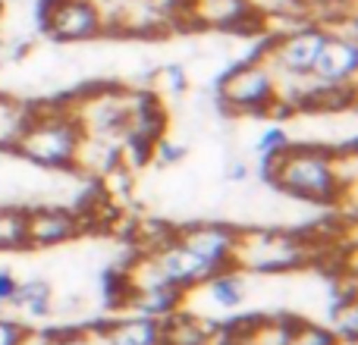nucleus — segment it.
Returning a JSON list of instances; mask_svg holds the SVG:
<instances>
[{
    "label": "nucleus",
    "instance_id": "1",
    "mask_svg": "<svg viewBox=\"0 0 358 345\" xmlns=\"http://www.w3.org/2000/svg\"><path fill=\"white\" fill-rule=\"evenodd\" d=\"M264 176L277 185L283 195L299 198L305 204H340L343 185L334 163V151L321 145H286L277 157L264 167Z\"/></svg>",
    "mask_w": 358,
    "mask_h": 345
},
{
    "label": "nucleus",
    "instance_id": "2",
    "mask_svg": "<svg viewBox=\"0 0 358 345\" xmlns=\"http://www.w3.org/2000/svg\"><path fill=\"white\" fill-rule=\"evenodd\" d=\"M82 142H85V129L73 110H35L25 113L13 148L35 167L66 170L79 163Z\"/></svg>",
    "mask_w": 358,
    "mask_h": 345
},
{
    "label": "nucleus",
    "instance_id": "3",
    "mask_svg": "<svg viewBox=\"0 0 358 345\" xmlns=\"http://www.w3.org/2000/svg\"><path fill=\"white\" fill-rule=\"evenodd\" d=\"M277 75L267 66V60H248L242 66L229 69L227 79L220 82V104L229 113H242V117H267L273 113L283 101L277 94Z\"/></svg>",
    "mask_w": 358,
    "mask_h": 345
},
{
    "label": "nucleus",
    "instance_id": "4",
    "mask_svg": "<svg viewBox=\"0 0 358 345\" xmlns=\"http://www.w3.org/2000/svg\"><path fill=\"white\" fill-rule=\"evenodd\" d=\"M327 35L330 31L317 22H302L289 31H280L264 54L267 66L273 69L277 79H308Z\"/></svg>",
    "mask_w": 358,
    "mask_h": 345
},
{
    "label": "nucleus",
    "instance_id": "5",
    "mask_svg": "<svg viewBox=\"0 0 358 345\" xmlns=\"http://www.w3.org/2000/svg\"><path fill=\"white\" fill-rule=\"evenodd\" d=\"M44 31L60 44H82L107 29L94 0H50L44 6Z\"/></svg>",
    "mask_w": 358,
    "mask_h": 345
},
{
    "label": "nucleus",
    "instance_id": "6",
    "mask_svg": "<svg viewBox=\"0 0 358 345\" xmlns=\"http://www.w3.org/2000/svg\"><path fill=\"white\" fill-rule=\"evenodd\" d=\"M305 248L299 239L286 233H239V248H236V267L248 270H289L302 260Z\"/></svg>",
    "mask_w": 358,
    "mask_h": 345
},
{
    "label": "nucleus",
    "instance_id": "7",
    "mask_svg": "<svg viewBox=\"0 0 358 345\" xmlns=\"http://www.w3.org/2000/svg\"><path fill=\"white\" fill-rule=\"evenodd\" d=\"M145 254H148V260L155 264L157 277H161L167 286L179 289L182 295H189L198 283H204V279L214 273L201 258H195V254H192L189 248L179 242L176 233H170L167 239L157 242V245L148 248Z\"/></svg>",
    "mask_w": 358,
    "mask_h": 345
},
{
    "label": "nucleus",
    "instance_id": "8",
    "mask_svg": "<svg viewBox=\"0 0 358 345\" xmlns=\"http://www.w3.org/2000/svg\"><path fill=\"white\" fill-rule=\"evenodd\" d=\"M355 75H358L355 35L330 31L321 54H317V60H315V66H311L308 82L311 85H324V88H355Z\"/></svg>",
    "mask_w": 358,
    "mask_h": 345
},
{
    "label": "nucleus",
    "instance_id": "9",
    "mask_svg": "<svg viewBox=\"0 0 358 345\" xmlns=\"http://www.w3.org/2000/svg\"><path fill=\"white\" fill-rule=\"evenodd\" d=\"M179 242L189 248L195 258H201L210 270H227L236 267V248H239V233L223 223H195V226L179 229Z\"/></svg>",
    "mask_w": 358,
    "mask_h": 345
},
{
    "label": "nucleus",
    "instance_id": "10",
    "mask_svg": "<svg viewBox=\"0 0 358 345\" xmlns=\"http://www.w3.org/2000/svg\"><path fill=\"white\" fill-rule=\"evenodd\" d=\"M179 13H185L198 29H220V31H242L261 22L252 0H182Z\"/></svg>",
    "mask_w": 358,
    "mask_h": 345
},
{
    "label": "nucleus",
    "instance_id": "11",
    "mask_svg": "<svg viewBox=\"0 0 358 345\" xmlns=\"http://www.w3.org/2000/svg\"><path fill=\"white\" fill-rule=\"evenodd\" d=\"M82 220L66 207H35L22 214V245L31 248H54L76 239Z\"/></svg>",
    "mask_w": 358,
    "mask_h": 345
},
{
    "label": "nucleus",
    "instance_id": "12",
    "mask_svg": "<svg viewBox=\"0 0 358 345\" xmlns=\"http://www.w3.org/2000/svg\"><path fill=\"white\" fill-rule=\"evenodd\" d=\"M104 345H164V321L148 314H123L101 327Z\"/></svg>",
    "mask_w": 358,
    "mask_h": 345
},
{
    "label": "nucleus",
    "instance_id": "13",
    "mask_svg": "<svg viewBox=\"0 0 358 345\" xmlns=\"http://www.w3.org/2000/svg\"><path fill=\"white\" fill-rule=\"evenodd\" d=\"M192 292L204 298L214 311H236L248 295V286L245 277L239 273V267H227V270H217L210 273L204 283H198Z\"/></svg>",
    "mask_w": 358,
    "mask_h": 345
},
{
    "label": "nucleus",
    "instance_id": "14",
    "mask_svg": "<svg viewBox=\"0 0 358 345\" xmlns=\"http://www.w3.org/2000/svg\"><path fill=\"white\" fill-rule=\"evenodd\" d=\"M10 311H16V321L19 323H41L54 314V289H50L44 279H19L16 292H13Z\"/></svg>",
    "mask_w": 358,
    "mask_h": 345
},
{
    "label": "nucleus",
    "instance_id": "15",
    "mask_svg": "<svg viewBox=\"0 0 358 345\" xmlns=\"http://www.w3.org/2000/svg\"><path fill=\"white\" fill-rule=\"evenodd\" d=\"M214 323L192 311L179 308L176 314L164 317V345H214Z\"/></svg>",
    "mask_w": 358,
    "mask_h": 345
},
{
    "label": "nucleus",
    "instance_id": "16",
    "mask_svg": "<svg viewBox=\"0 0 358 345\" xmlns=\"http://www.w3.org/2000/svg\"><path fill=\"white\" fill-rule=\"evenodd\" d=\"M289 345H340V339H336V333L330 327H321V323L311 321H296Z\"/></svg>",
    "mask_w": 358,
    "mask_h": 345
},
{
    "label": "nucleus",
    "instance_id": "17",
    "mask_svg": "<svg viewBox=\"0 0 358 345\" xmlns=\"http://www.w3.org/2000/svg\"><path fill=\"white\" fill-rule=\"evenodd\" d=\"M289 145V135H286V129H280V126H271V129H264L258 135V142H255V154L264 161V167L273 161V157L280 154V151Z\"/></svg>",
    "mask_w": 358,
    "mask_h": 345
},
{
    "label": "nucleus",
    "instance_id": "18",
    "mask_svg": "<svg viewBox=\"0 0 358 345\" xmlns=\"http://www.w3.org/2000/svg\"><path fill=\"white\" fill-rule=\"evenodd\" d=\"M22 245V214L0 210V248Z\"/></svg>",
    "mask_w": 358,
    "mask_h": 345
},
{
    "label": "nucleus",
    "instance_id": "19",
    "mask_svg": "<svg viewBox=\"0 0 358 345\" xmlns=\"http://www.w3.org/2000/svg\"><path fill=\"white\" fill-rule=\"evenodd\" d=\"M44 345H104L101 330H66L57 336H44Z\"/></svg>",
    "mask_w": 358,
    "mask_h": 345
},
{
    "label": "nucleus",
    "instance_id": "20",
    "mask_svg": "<svg viewBox=\"0 0 358 345\" xmlns=\"http://www.w3.org/2000/svg\"><path fill=\"white\" fill-rule=\"evenodd\" d=\"M25 336H29V330H25V323H19L16 317H0V345H22Z\"/></svg>",
    "mask_w": 358,
    "mask_h": 345
},
{
    "label": "nucleus",
    "instance_id": "21",
    "mask_svg": "<svg viewBox=\"0 0 358 345\" xmlns=\"http://www.w3.org/2000/svg\"><path fill=\"white\" fill-rule=\"evenodd\" d=\"M157 88L161 91H173L179 94L185 88V73L179 66H167V69H161V75H157Z\"/></svg>",
    "mask_w": 358,
    "mask_h": 345
},
{
    "label": "nucleus",
    "instance_id": "22",
    "mask_svg": "<svg viewBox=\"0 0 358 345\" xmlns=\"http://www.w3.org/2000/svg\"><path fill=\"white\" fill-rule=\"evenodd\" d=\"M19 286V277L13 270H6V267H0V308H6L13 298V292H16Z\"/></svg>",
    "mask_w": 358,
    "mask_h": 345
},
{
    "label": "nucleus",
    "instance_id": "23",
    "mask_svg": "<svg viewBox=\"0 0 358 345\" xmlns=\"http://www.w3.org/2000/svg\"><path fill=\"white\" fill-rule=\"evenodd\" d=\"M223 176H227V182H245L248 179V163L242 161V157H233V161H227Z\"/></svg>",
    "mask_w": 358,
    "mask_h": 345
},
{
    "label": "nucleus",
    "instance_id": "24",
    "mask_svg": "<svg viewBox=\"0 0 358 345\" xmlns=\"http://www.w3.org/2000/svg\"><path fill=\"white\" fill-rule=\"evenodd\" d=\"M0 73H3V54H0Z\"/></svg>",
    "mask_w": 358,
    "mask_h": 345
}]
</instances>
